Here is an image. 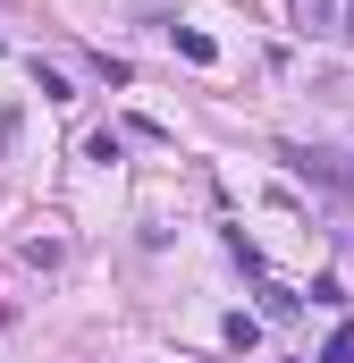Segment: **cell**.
I'll return each instance as SVG.
<instances>
[{"instance_id":"obj_1","label":"cell","mask_w":354,"mask_h":363,"mask_svg":"<svg viewBox=\"0 0 354 363\" xmlns=\"http://www.w3.org/2000/svg\"><path fill=\"white\" fill-rule=\"evenodd\" d=\"M177 51H185L194 68H211V60H219V51H211V34H194V26H177Z\"/></svg>"},{"instance_id":"obj_2","label":"cell","mask_w":354,"mask_h":363,"mask_svg":"<svg viewBox=\"0 0 354 363\" xmlns=\"http://www.w3.org/2000/svg\"><path fill=\"white\" fill-rule=\"evenodd\" d=\"M321 363H354V321L338 330V338H329V347H321Z\"/></svg>"},{"instance_id":"obj_3","label":"cell","mask_w":354,"mask_h":363,"mask_svg":"<svg viewBox=\"0 0 354 363\" xmlns=\"http://www.w3.org/2000/svg\"><path fill=\"white\" fill-rule=\"evenodd\" d=\"M295 17L304 26H329V0H295Z\"/></svg>"}]
</instances>
